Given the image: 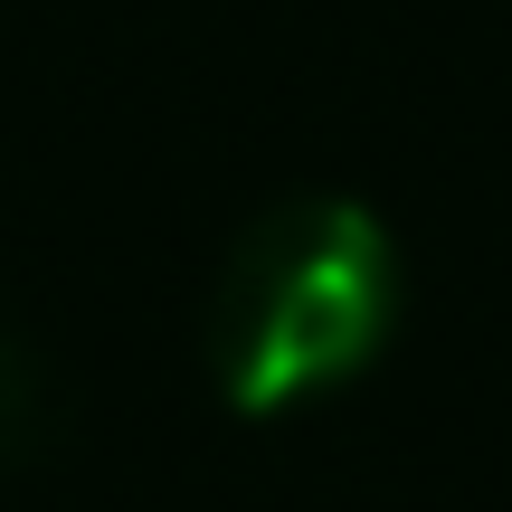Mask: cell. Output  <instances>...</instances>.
Returning <instances> with one entry per match:
<instances>
[{"label": "cell", "mask_w": 512, "mask_h": 512, "mask_svg": "<svg viewBox=\"0 0 512 512\" xmlns=\"http://www.w3.org/2000/svg\"><path fill=\"white\" fill-rule=\"evenodd\" d=\"M399 323V247L361 200H285L228 247L209 294V370L219 399L275 418L370 370Z\"/></svg>", "instance_id": "cell-1"}, {"label": "cell", "mask_w": 512, "mask_h": 512, "mask_svg": "<svg viewBox=\"0 0 512 512\" xmlns=\"http://www.w3.org/2000/svg\"><path fill=\"white\" fill-rule=\"evenodd\" d=\"M48 427H57L48 370H38L29 342H10V332H0V465H29L38 446H48Z\"/></svg>", "instance_id": "cell-2"}]
</instances>
